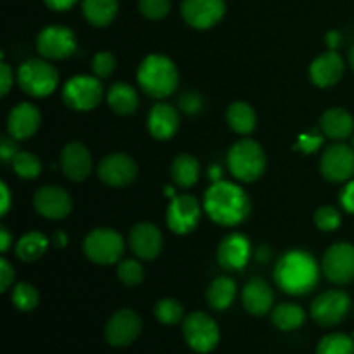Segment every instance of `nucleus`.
<instances>
[{"mask_svg": "<svg viewBox=\"0 0 354 354\" xmlns=\"http://www.w3.org/2000/svg\"><path fill=\"white\" fill-rule=\"evenodd\" d=\"M33 206L38 214L48 220H62L71 213L73 201L62 187L47 185L37 190L33 197Z\"/></svg>", "mask_w": 354, "mask_h": 354, "instance_id": "16", "label": "nucleus"}, {"mask_svg": "<svg viewBox=\"0 0 354 354\" xmlns=\"http://www.w3.org/2000/svg\"><path fill=\"white\" fill-rule=\"evenodd\" d=\"M38 292L31 283H17L12 289V303L17 310L31 311L38 306Z\"/></svg>", "mask_w": 354, "mask_h": 354, "instance_id": "36", "label": "nucleus"}, {"mask_svg": "<svg viewBox=\"0 0 354 354\" xmlns=\"http://www.w3.org/2000/svg\"><path fill=\"white\" fill-rule=\"evenodd\" d=\"M83 14L92 26L104 28L118 14V0H83Z\"/></svg>", "mask_w": 354, "mask_h": 354, "instance_id": "27", "label": "nucleus"}, {"mask_svg": "<svg viewBox=\"0 0 354 354\" xmlns=\"http://www.w3.org/2000/svg\"><path fill=\"white\" fill-rule=\"evenodd\" d=\"M14 282V268L9 265L7 259H0V290L6 292Z\"/></svg>", "mask_w": 354, "mask_h": 354, "instance_id": "42", "label": "nucleus"}, {"mask_svg": "<svg viewBox=\"0 0 354 354\" xmlns=\"http://www.w3.org/2000/svg\"><path fill=\"white\" fill-rule=\"evenodd\" d=\"M144 266L135 259H123L118 265V279L124 286H138L144 280Z\"/></svg>", "mask_w": 354, "mask_h": 354, "instance_id": "37", "label": "nucleus"}, {"mask_svg": "<svg viewBox=\"0 0 354 354\" xmlns=\"http://www.w3.org/2000/svg\"><path fill=\"white\" fill-rule=\"evenodd\" d=\"M351 299L344 290L332 289L320 294L311 304V317L322 327H334L341 324L349 313Z\"/></svg>", "mask_w": 354, "mask_h": 354, "instance_id": "8", "label": "nucleus"}, {"mask_svg": "<svg viewBox=\"0 0 354 354\" xmlns=\"http://www.w3.org/2000/svg\"><path fill=\"white\" fill-rule=\"evenodd\" d=\"M48 248V241L40 232H28L19 239L16 245V254L21 261L33 263L45 254Z\"/></svg>", "mask_w": 354, "mask_h": 354, "instance_id": "30", "label": "nucleus"}, {"mask_svg": "<svg viewBox=\"0 0 354 354\" xmlns=\"http://www.w3.org/2000/svg\"><path fill=\"white\" fill-rule=\"evenodd\" d=\"M199 161H197L194 156L182 154L178 158H175L171 165V178L176 185L183 187V189H189L194 183L199 180Z\"/></svg>", "mask_w": 354, "mask_h": 354, "instance_id": "28", "label": "nucleus"}, {"mask_svg": "<svg viewBox=\"0 0 354 354\" xmlns=\"http://www.w3.org/2000/svg\"><path fill=\"white\" fill-rule=\"evenodd\" d=\"M123 251V237L111 228H95L86 235L85 242H83V252L86 258L102 266L120 261Z\"/></svg>", "mask_w": 354, "mask_h": 354, "instance_id": "6", "label": "nucleus"}, {"mask_svg": "<svg viewBox=\"0 0 354 354\" xmlns=\"http://www.w3.org/2000/svg\"><path fill=\"white\" fill-rule=\"evenodd\" d=\"M218 263L225 270H241L248 265L251 256V242L241 234L225 237L218 245Z\"/></svg>", "mask_w": 354, "mask_h": 354, "instance_id": "22", "label": "nucleus"}, {"mask_svg": "<svg viewBox=\"0 0 354 354\" xmlns=\"http://www.w3.org/2000/svg\"><path fill=\"white\" fill-rule=\"evenodd\" d=\"M12 85V71H10L9 66L6 62H2L0 66V88H2V95H7Z\"/></svg>", "mask_w": 354, "mask_h": 354, "instance_id": "46", "label": "nucleus"}, {"mask_svg": "<svg viewBox=\"0 0 354 354\" xmlns=\"http://www.w3.org/2000/svg\"><path fill=\"white\" fill-rule=\"evenodd\" d=\"M327 44H328V47H330V50H335V48H337V45L341 44V35H339L337 31H332V33H328Z\"/></svg>", "mask_w": 354, "mask_h": 354, "instance_id": "50", "label": "nucleus"}, {"mask_svg": "<svg viewBox=\"0 0 354 354\" xmlns=\"http://www.w3.org/2000/svg\"><path fill=\"white\" fill-rule=\"evenodd\" d=\"M156 318H158L161 324L165 325H175L182 320L183 317V308L178 301L171 299V297H166V299L158 301L154 308Z\"/></svg>", "mask_w": 354, "mask_h": 354, "instance_id": "35", "label": "nucleus"}, {"mask_svg": "<svg viewBox=\"0 0 354 354\" xmlns=\"http://www.w3.org/2000/svg\"><path fill=\"white\" fill-rule=\"evenodd\" d=\"M0 192H2V204H0V213L6 214L9 211L10 206V196H9V189H7L6 183H0Z\"/></svg>", "mask_w": 354, "mask_h": 354, "instance_id": "48", "label": "nucleus"}, {"mask_svg": "<svg viewBox=\"0 0 354 354\" xmlns=\"http://www.w3.org/2000/svg\"><path fill=\"white\" fill-rule=\"evenodd\" d=\"M16 138H7L3 137L2 142H0V156H2L3 161H12L14 156L17 154V145H16Z\"/></svg>", "mask_w": 354, "mask_h": 354, "instance_id": "43", "label": "nucleus"}, {"mask_svg": "<svg viewBox=\"0 0 354 354\" xmlns=\"http://www.w3.org/2000/svg\"><path fill=\"white\" fill-rule=\"evenodd\" d=\"M204 209L214 223L235 227L248 218L251 204L241 187L220 180L213 183L204 196Z\"/></svg>", "mask_w": 354, "mask_h": 354, "instance_id": "1", "label": "nucleus"}, {"mask_svg": "<svg viewBox=\"0 0 354 354\" xmlns=\"http://www.w3.org/2000/svg\"><path fill=\"white\" fill-rule=\"evenodd\" d=\"M318 265L310 252L290 251L277 261L275 282L290 296H303L311 292L318 283Z\"/></svg>", "mask_w": 354, "mask_h": 354, "instance_id": "2", "label": "nucleus"}, {"mask_svg": "<svg viewBox=\"0 0 354 354\" xmlns=\"http://www.w3.org/2000/svg\"><path fill=\"white\" fill-rule=\"evenodd\" d=\"M107 102H109L111 109L114 113L121 114V116H128V114L135 113L138 107V95L137 90L128 83H114L107 92Z\"/></svg>", "mask_w": 354, "mask_h": 354, "instance_id": "26", "label": "nucleus"}, {"mask_svg": "<svg viewBox=\"0 0 354 354\" xmlns=\"http://www.w3.org/2000/svg\"><path fill=\"white\" fill-rule=\"evenodd\" d=\"M59 75L54 66L40 59L23 62L17 71V83L21 90L31 97H47L57 86Z\"/></svg>", "mask_w": 354, "mask_h": 354, "instance_id": "5", "label": "nucleus"}, {"mask_svg": "<svg viewBox=\"0 0 354 354\" xmlns=\"http://www.w3.org/2000/svg\"><path fill=\"white\" fill-rule=\"evenodd\" d=\"M227 121L234 131L249 135L256 128V113L248 102H234L227 109Z\"/></svg>", "mask_w": 354, "mask_h": 354, "instance_id": "29", "label": "nucleus"}, {"mask_svg": "<svg viewBox=\"0 0 354 354\" xmlns=\"http://www.w3.org/2000/svg\"><path fill=\"white\" fill-rule=\"evenodd\" d=\"M349 64H351V68L354 71V47L351 48V52H349Z\"/></svg>", "mask_w": 354, "mask_h": 354, "instance_id": "51", "label": "nucleus"}, {"mask_svg": "<svg viewBox=\"0 0 354 354\" xmlns=\"http://www.w3.org/2000/svg\"><path fill=\"white\" fill-rule=\"evenodd\" d=\"M322 270L332 283L346 286L354 280V245L348 242L334 244L322 259Z\"/></svg>", "mask_w": 354, "mask_h": 354, "instance_id": "10", "label": "nucleus"}, {"mask_svg": "<svg viewBox=\"0 0 354 354\" xmlns=\"http://www.w3.org/2000/svg\"><path fill=\"white\" fill-rule=\"evenodd\" d=\"M12 168L17 176L24 180H35L41 171V162L31 152H17L12 159Z\"/></svg>", "mask_w": 354, "mask_h": 354, "instance_id": "33", "label": "nucleus"}, {"mask_svg": "<svg viewBox=\"0 0 354 354\" xmlns=\"http://www.w3.org/2000/svg\"><path fill=\"white\" fill-rule=\"evenodd\" d=\"M304 320H306V315H304L303 308L297 304L283 303L272 311L273 325L279 327L280 330H296L304 324Z\"/></svg>", "mask_w": 354, "mask_h": 354, "instance_id": "32", "label": "nucleus"}, {"mask_svg": "<svg viewBox=\"0 0 354 354\" xmlns=\"http://www.w3.org/2000/svg\"><path fill=\"white\" fill-rule=\"evenodd\" d=\"M341 204L348 213L354 214V182H349L341 194Z\"/></svg>", "mask_w": 354, "mask_h": 354, "instance_id": "45", "label": "nucleus"}, {"mask_svg": "<svg viewBox=\"0 0 354 354\" xmlns=\"http://www.w3.org/2000/svg\"><path fill=\"white\" fill-rule=\"evenodd\" d=\"M320 169L328 182H346L354 175V151L348 145H332L322 156Z\"/></svg>", "mask_w": 354, "mask_h": 354, "instance_id": "13", "label": "nucleus"}, {"mask_svg": "<svg viewBox=\"0 0 354 354\" xmlns=\"http://www.w3.org/2000/svg\"><path fill=\"white\" fill-rule=\"evenodd\" d=\"M180 107H182L183 113L196 114L199 113L201 107H203V100H201V97L197 95V93L187 92L183 93L182 99H180Z\"/></svg>", "mask_w": 354, "mask_h": 354, "instance_id": "41", "label": "nucleus"}, {"mask_svg": "<svg viewBox=\"0 0 354 354\" xmlns=\"http://www.w3.org/2000/svg\"><path fill=\"white\" fill-rule=\"evenodd\" d=\"M116 69V59L111 52H99L95 54L92 61V71L93 75L99 76V78H107L111 76Z\"/></svg>", "mask_w": 354, "mask_h": 354, "instance_id": "40", "label": "nucleus"}, {"mask_svg": "<svg viewBox=\"0 0 354 354\" xmlns=\"http://www.w3.org/2000/svg\"><path fill=\"white\" fill-rule=\"evenodd\" d=\"M137 80L140 88L152 99H165L178 86V71L166 55L152 54L138 66Z\"/></svg>", "mask_w": 354, "mask_h": 354, "instance_id": "3", "label": "nucleus"}, {"mask_svg": "<svg viewBox=\"0 0 354 354\" xmlns=\"http://www.w3.org/2000/svg\"><path fill=\"white\" fill-rule=\"evenodd\" d=\"M228 169L241 182H256L266 169V156L261 145L251 138L235 142L227 156Z\"/></svg>", "mask_w": 354, "mask_h": 354, "instance_id": "4", "label": "nucleus"}, {"mask_svg": "<svg viewBox=\"0 0 354 354\" xmlns=\"http://www.w3.org/2000/svg\"><path fill=\"white\" fill-rule=\"evenodd\" d=\"M183 337L196 353H211L220 341V328L213 318L197 311L183 322Z\"/></svg>", "mask_w": 354, "mask_h": 354, "instance_id": "7", "label": "nucleus"}, {"mask_svg": "<svg viewBox=\"0 0 354 354\" xmlns=\"http://www.w3.org/2000/svg\"><path fill=\"white\" fill-rule=\"evenodd\" d=\"M41 123L40 111L33 104H17L7 118V130L9 135L16 140H26L37 133L38 127Z\"/></svg>", "mask_w": 354, "mask_h": 354, "instance_id": "19", "label": "nucleus"}, {"mask_svg": "<svg viewBox=\"0 0 354 354\" xmlns=\"http://www.w3.org/2000/svg\"><path fill=\"white\" fill-rule=\"evenodd\" d=\"M315 223H317V227L320 230L332 232L335 228H339V225H341V213L334 206H322L315 213Z\"/></svg>", "mask_w": 354, "mask_h": 354, "instance_id": "38", "label": "nucleus"}, {"mask_svg": "<svg viewBox=\"0 0 354 354\" xmlns=\"http://www.w3.org/2000/svg\"><path fill=\"white\" fill-rule=\"evenodd\" d=\"M317 354H354V341L344 334H330L322 339Z\"/></svg>", "mask_w": 354, "mask_h": 354, "instance_id": "34", "label": "nucleus"}, {"mask_svg": "<svg viewBox=\"0 0 354 354\" xmlns=\"http://www.w3.org/2000/svg\"><path fill=\"white\" fill-rule=\"evenodd\" d=\"M322 144V138L317 137L315 133H306L299 138V144L296 147H301L304 152H313Z\"/></svg>", "mask_w": 354, "mask_h": 354, "instance_id": "44", "label": "nucleus"}, {"mask_svg": "<svg viewBox=\"0 0 354 354\" xmlns=\"http://www.w3.org/2000/svg\"><path fill=\"white\" fill-rule=\"evenodd\" d=\"M62 99L75 111H92L102 99V85L93 76H75L64 85Z\"/></svg>", "mask_w": 354, "mask_h": 354, "instance_id": "9", "label": "nucleus"}, {"mask_svg": "<svg viewBox=\"0 0 354 354\" xmlns=\"http://www.w3.org/2000/svg\"><path fill=\"white\" fill-rule=\"evenodd\" d=\"M61 168L73 182H83L92 171V156L88 149L78 142H71L61 152Z\"/></svg>", "mask_w": 354, "mask_h": 354, "instance_id": "21", "label": "nucleus"}, {"mask_svg": "<svg viewBox=\"0 0 354 354\" xmlns=\"http://www.w3.org/2000/svg\"><path fill=\"white\" fill-rule=\"evenodd\" d=\"M242 303L244 308L254 317L268 313L273 306V290L265 280L252 279L245 283L242 292Z\"/></svg>", "mask_w": 354, "mask_h": 354, "instance_id": "24", "label": "nucleus"}, {"mask_svg": "<svg viewBox=\"0 0 354 354\" xmlns=\"http://www.w3.org/2000/svg\"><path fill=\"white\" fill-rule=\"evenodd\" d=\"M225 0H183L182 16L196 30H207L225 16Z\"/></svg>", "mask_w": 354, "mask_h": 354, "instance_id": "12", "label": "nucleus"}, {"mask_svg": "<svg viewBox=\"0 0 354 354\" xmlns=\"http://www.w3.org/2000/svg\"><path fill=\"white\" fill-rule=\"evenodd\" d=\"M237 289H235V282L228 277H218L207 289V303L213 310H227L232 303Z\"/></svg>", "mask_w": 354, "mask_h": 354, "instance_id": "31", "label": "nucleus"}, {"mask_svg": "<svg viewBox=\"0 0 354 354\" xmlns=\"http://www.w3.org/2000/svg\"><path fill=\"white\" fill-rule=\"evenodd\" d=\"M142 330V320L135 311L121 310L109 318L106 325V341L114 348L130 346Z\"/></svg>", "mask_w": 354, "mask_h": 354, "instance_id": "15", "label": "nucleus"}, {"mask_svg": "<svg viewBox=\"0 0 354 354\" xmlns=\"http://www.w3.org/2000/svg\"><path fill=\"white\" fill-rule=\"evenodd\" d=\"M78 0H45L47 7H50L52 10H66L69 7H73Z\"/></svg>", "mask_w": 354, "mask_h": 354, "instance_id": "47", "label": "nucleus"}, {"mask_svg": "<svg viewBox=\"0 0 354 354\" xmlns=\"http://www.w3.org/2000/svg\"><path fill=\"white\" fill-rule=\"evenodd\" d=\"M37 48L44 57L61 61L75 52L76 41L71 30L62 26H48L37 38Z\"/></svg>", "mask_w": 354, "mask_h": 354, "instance_id": "14", "label": "nucleus"}, {"mask_svg": "<svg viewBox=\"0 0 354 354\" xmlns=\"http://www.w3.org/2000/svg\"><path fill=\"white\" fill-rule=\"evenodd\" d=\"M130 248L137 258L145 259V261H152L159 256L162 248V235L158 227L151 223H140L135 225L130 232Z\"/></svg>", "mask_w": 354, "mask_h": 354, "instance_id": "18", "label": "nucleus"}, {"mask_svg": "<svg viewBox=\"0 0 354 354\" xmlns=\"http://www.w3.org/2000/svg\"><path fill=\"white\" fill-rule=\"evenodd\" d=\"M322 131L327 135L328 138L334 140H344L354 131V120L351 114L341 107H332V109L325 111L320 121Z\"/></svg>", "mask_w": 354, "mask_h": 354, "instance_id": "25", "label": "nucleus"}, {"mask_svg": "<svg viewBox=\"0 0 354 354\" xmlns=\"http://www.w3.org/2000/svg\"><path fill=\"white\" fill-rule=\"evenodd\" d=\"M99 178L109 187H127L137 178V165L130 156L111 154L100 161Z\"/></svg>", "mask_w": 354, "mask_h": 354, "instance_id": "17", "label": "nucleus"}, {"mask_svg": "<svg viewBox=\"0 0 354 354\" xmlns=\"http://www.w3.org/2000/svg\"><path fill=\"white\" fill-rule=\"evenodd\" d=\"M10 245V235L7 232V228H0V251L6 252Z\"/></svg>", "mask_w": 354, "mask_h": 354, "instance_id": "49", "label": "nucleus"}, {"mask_svg": "<svg viewBox=\"0 0 354 354\" xmlns=\"http://www.w3.org/2000/svg\"><path fill=\"white\" fill-rule=\"evenodd\" d=\"M199 220L201 206L196 197L189 196V194L176 196L166 211V221H168L169 230L178 235L190 234L197 227Z\"/></svg>", "mask_w": 354, "mask_h": 354, "instance_id": "11", "label": "nucleus"}, {"mask_svg": "<svg viewBox=\"0 0 354 354\" xmlns=\"http://www.w3.org/2000/svg\"><path fill=\"white\" fill-rule=\"evenodd\" d=\"M147 127L152 137L158 140H168L180 127L178 111L169 104H158L149 113Z\"/></svg>", "mask_w": 354, "mask_h": 354, "instance_id": "23", "label": "nucleus"}, {"mask_svg": "<svg viewBox=\"0 0 354 354\" xmlns=\"http://www.w3.org/2000/svg\"><path fill=\"white\" fill-rule=\"evenodd\" d=\"M344 75V61L335 50H328L318 55L310 66L311 82L320 88H328L341 82Z\"/></svg>", "mask_w": 354, "mask_h": 354, "instance_id": "20", "label": "nucleus"}, {"mask_svg": "<svg viewBox=\"0 0 354 354\" xmlns=\"http://www.w3.org/2000/svg\"><path fill=\"white\" fill-rule=\"evenodd\" d=\"M171 9L169 0H138V10L147 19H162Z\"/></svg>", "mask_w": 354, "mask_h": 354, "instance_id": "39", "label": "nucleus"}]
</instances>
